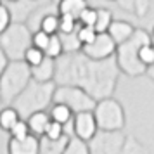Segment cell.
<instances>
[{
    "label": "cell",
    "mask_w": 154,
    "mask_h": 154,
    "mask_svg": "<svg viewBox=\"0 0 154 154\" xmlns=\"http://www.w3.org/2000/svg\"><path fill=\"white\" fill-rule=\"evenodd\" d=\"M95 38H97V33H95V29L90 28V26H82V28L78 29L76 40H78V43H80L82 47L94 43L95 42Z\"/></svg>",
    "instance_id": "11"
},
{
    "label": "cell",
    "mask_w": 154,
    "mask_h": 154,
    "mask_svg": "<svg viewBox=\"0 0 154 154\" xmlns=\"http://www.w3.org/2000/svg\"><path fill=\"white\" fill-rule=\"evenodd\" d=\"M95 19H97V11H95V9L87 7L83 12H82V16H80L78 21L82 23L83 26H90V28H94V26H95Z\"/></svg>",
    "instance_id": "18"
},
{
    "label": "cell",
    "mask_w": 154,
    "mask_h": 154,
    "mask_svg": "<svg viewBox=\"0 0 154 154\" xmlns=\"http://www.w3.org/2000/svg\"><path fill=\"white\" fill-rule=\"evenodd\" d=\"M49 40H50V36L40 29V31H36L35 35H33V47H36V49H40L43 52V50L47 49V45H49Z\"/></svg>",
    "instance_id": "19"
},
{
    "label": "cell",
    "mask_w": 154,
    "mask_h": 154,
    "mask_svg": "<svg viewBox=\"0 0 154 154\" xmlns=\"http://www.w3.org/2000/svg\"><path fill=\"white\" fill-rule=\"evenodd\" d=\"M19 121V114L16 109L12 107H7L4 111H0V128L5 130V132H11V128Z\"/></svg>",
    "instance_id": "9"
},
{
    "label": "cell",
    "mask_w": 154,
    "mask_h": 154,
    "mask_svg": "<svg viewBox=\"0 0 154 154\" xmlns=\"http://www.w3.org/2000/svg\"><path fill=\"white\" fill-rule=\"evenodd\" d=\"M9 133L12 135V140H24L29 135V126H28L26 121L19 119V121L11 128V132H9Z\"/></svg>",
    "instance_id": "15"
},
{
    "label": "cell",
    "mask_w": 154,
    "mask_h": 154,
    "mask_svg": "<svg viewBox=\"0 0 154 154\" xmlns=\"http://www.w3.org/2000/svg\"><path fill=\"white\" fill-rule=\"evenodd\" d=\"M152 35H154V29H152Z\"/></svg>",
    "instance_id": "21"
},
{
    "label": "cell",
    "mask_w": 154,
    "mask_h": 154,
    "mask_svg": "<svg viewBox=\"0 0 154 154\" xmlns=\"http://www.w3.org/2000/svg\"><path fill=\"white\" fill-rule=\"evenodd\" d=\"M61 137H63V125L56 123V121H50L47 130H45V139L52 140V142H57Z\"/></svg>",
    "instance_id": "17"
},
{
    "label": "cell",
    "mask_w": 154,
    "mask_h": 154,
    "mask_svg": "<svg viewBox=\"0 0 154 154\" xmlns=\"http://www.w3.org/2000/svg\"><path fill=\"white\" fill-rule=\"evenodd\" d=\"M137 57H139L142 66H152L154 64V47L151 43H144L137 50Z\"/></svg>",
    "instance_id": "10"
},
{
    "label": "cell",
    "mask_w": 154,
    "mask_h": 154,
    "mask_svg": "<svg viewBox=\"0 0 154 154\" xmlns=\"http://www.w3.org/2000/svg\"><path fill=\"white\" fill-rule=\"evenodd\" d=\"M116 49V43L107 33H102V35H97L95 42L90 43V45H85L82 47L83 54H87L88 57H94V59H104V57L111 56Z\"/></svg>",
    "instance_id": "1"
},
{
    "label": "cell",
    "mask_w": 154,
    "mask_h": 154,
    "mask_svg": "<svg viewBox=\"0 0 154 154\" xmlns=\"http://www.w3.org/2000/svg\"><path fill=\"white\" fill-rule=\"evenodd\" d=\"M97 130V119L90 111H80L75 118V133L80 140H90Z\"/></svg>",
    "instance_id": "2"
},
{
    "label": "cell",
    "mask_w": 154,
    "mask_h": 154,
    "mask_svg": "<svg viewBox=\"0 0 154 154\" xmlns=\"http://www.w3.org/2000/svg\"><path fill=\"white\" fill-rule=\"evenodd\" d=\"M107 35L114 40V43H123L133 35V28H132V24H128L125 21H112Z\"/></svg>",
    "instance_id": "5"
},
{
    "label": "cell",
    "mask_w": 154,
    "mask_h": 154,
    "mask_svg": "<svg viewBox=\"0 0 154 154\" xmlns=\"http://www.w3.org/2000/svg\"><path fill=\"white\" fill-rule=\"evenodd\" d=\"M42 31L43 33H47L49 36L56 35L57 31H59V16H45L42 19Z\"/></svg>",
    "instance_id": "13"
},
{
    "label": "cell",
    "mask_w": 154,
    "mask_h": 154,
    "mask_svg": "<svg viewBox=\"0 0 154 154\" xmlns=\"http://www.w3.org/2000/svg\"><path fill=\"white\" fill-rule=\"evenodd\" d=\"M87 5V0H61L59 2V16H69L75 19H80V16Z\"/></svg>",
    "instance_id": "4"
},
{
    "label": "cell",
    "mask_w": 154,
    "mask_h": 154,
    "mask_svg": "<svg viewBox=\"0 0 154 154\" xmlns=\"http://www.w3.org/2000/svg\"><path fill=\"white\" fill-rule=\"evenodd\" d=\"M61 52H63V42H61V38L57 35H52L49 40L47 49L43 50V54H45V57H49V59H54V57L61 56Z\"/></svg>",
    "instance_id": "12"
},
{
    "label": "cell",
    "mask_w": 154,
    "mask_h": 154,
    "mask_svg": "<svg viewBox=\"0 0 154 154\" xmlns=\"http://www.w3.org/2000/svg\"><path fill=\"white\" fill-rule=\"evenodd\" d=\"M71 106L68 104H63V102H59V104H54L52 106V109H50V116H52V121H56V123H68L71 119Z\"/></svg>",
    "instance_id": "8"
},
{
    "label": "cell",
    "mask_w": 154,
    "mask_h": 154,
    "mask_svg": "<svg viewBox=\"0 0 154 154\" xmlns=\"http://www.w3.org/2000/svg\"><path fill=\"white\" fill-rule=\"evenodd\" d=\"M9 23H11V14H9V9L5 5H0V35L7 29Z\"/></svg>",
    "instance_id": "20"
},
{
    "label": "cell",
    "mask_w": 154,
    "mask_h": 154,
    "mask_svg": "<svg viewBox=\"0 0 154 154\" xmlns=\"http://www.w3.org/2000/svg\"><path fill=\"white\" fill-rule=\"evenodd\" d=\"M0 5H2V4H0Z\"/></svg>",
    "instance_id": "22"
},
{
    "label": "cell",
    "mask_w": 154,
    "mask_h": 154,
    "mask_svg": "<svg viewBox=\"0 0 154 154\" xmlns=\"http://www.w3.org/2000/svg\"><path fill=\"white\" fill-rule=\"evenodd\" d=\"M43 59H45V54L40 49H36V47H29L24 52V61L29 66H40L43 63Z\"/></svg>",
    "instance_id": "14"
},
{
    "label": "cell",
    "mask_w": 154,
    "mask_h": 154,
    "mask_svg": "<svg viewBox=\"0 0 154 154\" xmlns=\"http://www.w3.org/2000/svg\"><path fill=\"white\" fill-rule=\"evenodd\" d=\"M9 154H40L38 139L28 135L24 140H12L9 142Z\"/></svg>",
    "instance_id": "3"
},
{
    "label": "cell",
    "mask_w": 154,
    "mask_h": 154,
    "mask_svg": "<svg viewBox=\"0 0 154 154\" xmlns=\"http://www.w3.org/2000/svg\"><path fill=\"white\" fill-rule=\"evenodd\" d=\"M111 24H112L111 11H107V9H97V19H95V26H94L95 33L97 35L107 33Z\"/></svg>",
    "instance_id": "7"
},
{
    "label": "cell",
    "mask_w": 154,
    "mask_h": 154,
    "mask_svg": "<svg viewBox=\"0 0 154 154\" xmlns=\"http://www.w3.org/2000/svg\"><path fill=\"white\" fill-rule=\"evenodd\" d=\"M76 29V19L69 16H59V31L64 35H71Z\"/></svg>",
    "instance_id": "16"
},
{
    "label": "cell",
    "mask_w": 154,
    "mask_h": 154,
    "mask_svg": "<svg viewBox=\"0 0 154 154\" xmlns=\"http://www.w3.org/2000/svg\"><path fill=\"white\" fill-rule=\"evenodd\" d=\"M50 119L49 116L45 114L43 111H36L33 112L28 119V126H29V132H33L35 135H45V130L49 126Z\"/></svg>",
    "instance_id": "6"
}]
</instances>
